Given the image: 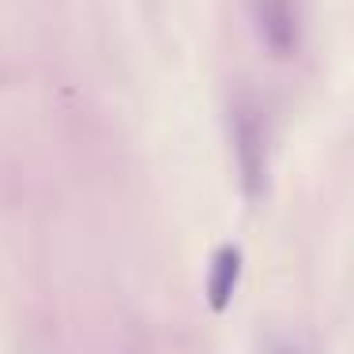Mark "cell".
I'll use <instances>...</instances> for the list:
<instances>
[{"instance_id":"obj_3","label":"cell","mask_w":354,"mask_h":354,"mask_svg":"<svg viewBox=\"0 0 354 354\" xmlns=\"http://www.w3.org/2000/svg\"><path fill=\"white\" fill-rule=\"evenodd\" d=\"M238 283H241V249L218 245L212 257V268H207V306L215 313H223L238 294Z\"/></svg>"},{"instance_id":"obj_4","label":"cell","mask_w":354,"mask_h":354,"mask_svg":"<svg viewBox=\"0 0 354 354\" xmlns=\"http://www.w3.org/2000/svg\"><path fill=\"white\" fill-rule=\"evenodd\" d=\"M268 354H320V351L309 339H301V335H286V339H275Z\"/></svg>"},{"instance_id":"obj_2","label":"cell","mask_w":354,"mask_h":354,"mask_svg":"<svg viewBox=\"0 0 354 354\" xmlns=\"http://www.w3.org/2000/svg\"><path fill=\"white\" fill-rule=\"evenodd\" d=\"M257 35L275 57H290L301 41V12L298 0H249Z\"/></svg>"},{"instance_id":"obj_1","label":"cell","mask_w":354,"mask_h":354,"mask_svg":"<svg viewBox=\"0 0 354 354\" xmlns=\"http://www.w3.org/2000/svg\"><path fill=\"white\" fill-rule=\"evenodd\" d=\"M234 151H238V170L245 192L260 196L268 177V132H264V113L252 98H241L234 106Z\"/></svg>"}]
</instances>
